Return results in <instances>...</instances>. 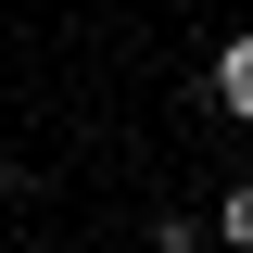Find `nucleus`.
Listing matches in <instances>:
<instances>
[{"instance_id":"nucleus-2","label":"nucleus","mask_w":253,"mask_h":253,"mask_svg":"<svg viewBox=\"0 0 253 253\" xmlns=\"http://www.w3.org/2000/svg\"><path fill=\"white\" fill-rule=\"evenodd\" d=\"M215 241H228V253H253V177H228V190H215Z\"/></svg>"},{"instance_id":"nucleus-1","label":"nucleus","mask_w":253,"mask_h":253,"mask_svg":"<svg viewBox=\"0 0 253 253\" xmlns=\"http://www.w3.org/2000/svg\"><path fill=\"white\" fill-rule=\"evenodd\" d=\"M203 101H215V114H241V126H253V26L228 38V51H215V76H203Z\"/></svg>"}]
</instances>
